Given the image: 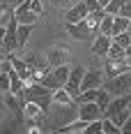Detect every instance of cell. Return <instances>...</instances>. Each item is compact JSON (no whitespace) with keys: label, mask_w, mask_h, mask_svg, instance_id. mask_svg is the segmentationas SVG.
Masks as SVG:
<instances>
[{"label":"cell","mask_w":131,"mask_h":134,"mask_svg":"<svg viewBox=\"0 0 131 134\" xmlns=\"http://www.w3.org/2000/svg\"><path fill=\"white\" fill-rule=\"evenodd\" d=\"M44 16V5L41 0H23L16 9H14V19L18 23H30V26H37Z\"/></svg>","instance_id":"obj_1"},{"label":"cell","mask_w":131,"mask_h":134,"mask_svg":"<svg viewBox=\"0 0 131 134\" xmlns=\"http://www.w3.org/2000/svg\"><path fill=\"white\" fill-rule=\"evenodd\" d=\"M129 95H131V93H129Z\"/></svg>","instance_id":"obj_36"},{"label":"cell","mask_w":131,"mask_h":134,"mask_svg":"<svg viewBox=\"0 0 131 134\" xmlns=\"http://www.w3.org/2000/svg\"><path fill=\"white\" fill-rule=\"evenodd\" d=\"M83 76H85V67L83 65H76L71 72H69V79L65 83V90L74 99H76V95H80V83H83Z\"/></svg>","instance_id":"obj_6"},{"label":"cell","mask_w":131,"mask_h":134,"mask_svg":"<svg viewBox=\"0 0 131 134\" xmlns=\"http://www.w3.org/2000/svg\"><path fill=\"white\" fill-rule=\"evenodd\" d=\"M69 72H71V67H69V65L51 67V69H46V72L39 76V83H44V86H46V88H51V90L65 88L67 79H69Z\"/></svg>","instance_id":"obj_3"},{"label":"cell","mask_w":131,"mask_h":134,"mask_svg":"<svg viewBox=\"0 0 131 134\" xmlns=\"http://www.w3.org/2000/svg\"><path fill=\"white\" fill-rule=\"evenodd\" d=\"M124 72H129V60L124 58V60H113V58H108L104 65V79H113V76H120V74H124Z\"/></svg>","instance_id":"obj_10"},{"label":"cell","mask_w":131,"mask_h":134,"mask_svg":"<svg viewBox=\"0 0 131 134\" xmlns=\"http://www.w3.org/2000/svg\"><path fill=\"white\" fill-rule=\"evenodd\" d=\"M99 32H101V35H113V16H110V14H106L104 19H101Z\"/></svg>","instance_id":"obj_21"},{"label":"cell","mask_w":131,"mask_h":134,"mask_svg":"<svg viewBox=\"0 0 131 134\" xmlns=\"http://www.w3.org/2000/svg\"><path fill=\"white\" fill-rule=\"evenodd\" d=\"M78 107V118L83 120H97V118H104V109L99 107L97 102H83V104H76Z\"/></svg>","instance_id":"obj_8"},{"label":"cell","mask_w":131,"mask_h":134,"mask_svg":"<svg viewBox=\"0 0 131 134\" xmlns=\"http://www.w3.org/2000/svg\"><path fill=\"white\" fill-rule=\"evenodd\" d=\"M41 113H44V111H41V107L37 104V102H26V107H23V116H26V118L39 122L41 120Z\"/></svg>","instance_id":"obj_15"},{"label":"cell","mask_w":131,"mask_h":134,"mask_svg":"<svg viewBox=\"0 0 131 134\" xmlns=\"http://www.w3.org/2000/svg\"><path fill=\"white\" fill-rule=\"evenodd\" d=\"M124 53H127V60H131V44L127 46V49H124Z\"/></svg>","instance_id":"obj_31"},{"label":"cell","mask_w":131,"mask_h":134,"mask_svg":"<svg viewBox=\"0 0 131 134\" xmlns=\"http://www.w3.org/2000/svg\"><path fill=\"white\" fill-rule=\"evenodd\" d=\"M32 28L35 26H30V23H18V49H23L28 44V37H30Z\"/></svg>","instance_id":"obj_18"},{"label":"cell","mask_w":131,"mask_h":134,"mask_svg":"<svg viewBox=\"0 0 131 134\" xmlns=\"http://www.w3.org/2000/svg\"><path fill=\"white\" fill-rule=\"evenodd\" d=\"M85 134H101V118H97V120H90V122H88Z\"/></svg>","instance_id":"obj_25"},{"label":"cell","mask_w":131,"mask_h":134,"mask_svg":"<svg viewBox=\"0 0 131 134\" xmlns=\"http://www.w3.org/2000/svg\"><path fill=\"white\" fill-rule=\"evenodd\" d=\"M51 2H53V7H62V9H69V7H71L76 0H51Z\"/></svg>","instance_id":"obj_26"},{"label":"cell","mask_w":131,"mask_h":134,"mask_svg":"<svg viewBox=\"0 0 131 134\" xmlns=\"http://www.w3.org/2000/svg\"><path fill=\"white\" fill-rule=\"evenodd\" d=\"M110 42H113L110 35H101V32H99V35L92 40V53H94V55H108Z\"/></svg>","instance_id":"obj_13"},{"label":"cell","mask_w":131,"mask_h":134,"mask_svg":"<svg viewBox=\"0 0 131 134\" xmlns=\"http://www.w3.org/2000/svg\"><path fill=\"white\" fill-rule=\"evenodd\" d=\"M106 58H113V60H124L127 53H124V46H120L117 42H110V49H108V55Z\"/></svg>","instance_id":"obj_19"},{"label":"cell","mask_w":131,"mask_h":134,"mask_svg":"<svg viewBox=\"0 0 131 134\" xmlns=\"http://www.w3.org/2000/svg\"><path fill=\"white\" fill-rule=\"evenodd\" d=\"M127 28H129V19H127V16H122V14L113 16V35L127 32ZM113 35H110V37H113Z\"/></svg>","instance_id":"obj_17"},{"label":"cell","mask_w":131,"mask_h":134,"mask_svg":"<svg viewBox=\"0 0 131 134\" xmlns=\"http://www.w3.org/2000/svg\"><path fill=\"white\" fill-rule=\"evenodd\" d=\"M97 2H99V7H101V9H104L106 5H108V2H110V0H97Z\"/></svg>","instance_id":"obj_32"},{"label":"cell","mask_w":131,"mask_h":134,"mask_svg":"<svg viewBox=\"0 0 131 134\" xmlns=\"http://www.w3.org/2000/svg\"><path fill=\"white\" fill-rule=\"evenodd\" d=\"M23 102H37L41 111L46 113L48 107L53 104V90L46 88L44 83H28L26 90H23Z\"/></svg>","instance_id":"obj_2"},{"label":"cell","mask_w":131,"mask_h":134,"mask_svg":"<svg viewBox=\"0 0 131 134\" xmlns=\"http://www.w3.org/2000/svg\"><path fill=\"white\" fill-rule=\"evenodd\" d=\"M120 14H122V16H127V19H131V0H124V5H122Z\"/></svg>","instance_id":"obj_27"},{"label":"cell","mask_w":131,"mask_h":134,"mask_svg":"<svg viewBox=\"0 0 131 134\" xmlns=\"http://www.w3.org/2000/svg\"><path fill=\"white\" fill-rule=\"evenodd\" d=\"M122 134H131V116L124 120V125H122Z\"/></svg>","instance_id":"obj_30"},{"label":"cell","mask_w":131,"mask_h":134,"mask_svg":"<svg viewBox=\"0 0 131 134\" xmlns=\"http://www.w3.org/2000/svg\"><path fill=\"white\" fill-rule=\"evenodd\" d=\"M113 42H117L120 46H129L131 44V32H120V35H113Z\"/></svg>","instance_id":"obj_24"},{"label":"cell","mask_w":131,"mask_h":134,"mask_svg":"<svg viewBox=\"0 0 131 134\" xmlns=\"http://www.w3.org/2000/svg\"><path fill=\"white\" fill-rule=\"evenodd\" d=\"M46 63L51 67L67 65V63H69V49H67V46H51V49L46 51Z\"/></svg>","instance_id":"obj_9"},{"label":"cell","mask_w":131,"mask_h":134,"mask_svg":"<svg viewBox=\"0 0 131 134\" xmlns=\"http://www.w3.org/2000/svg\"><path fill=\"white\" fill-rule=\"evenodd\" d=\"M106 88L110 97H122V95H129L131 93V72H124L120 76H113V79H106Z\"/></svg>","instance_id":"obj_4"},{"label":"cell","mask_w":131,"mask_h":134,"mask_svg":"<svg viewBox=\"0 0 131 134\" xmlns=\"http://www.w3.org/2000/svg\"><path fill=\"white\" fill-rule=\"evenodd\" d=\"M101 86H104V72L85 69V76H83V83H80V93L90 90V88H101Z\"/></svg>","instance_id":"obj_11"},{"label":"cell","mask_w":131,"mask_h":134,"mask_svg":"<svg viewBox=\"0 0 131 134\" xmlns=\"http://www.w3.org/2000/svg\"><path fill=\"white\" fill-rule=\"evenodd\" d=\"M67 32H69L74 40H90V37H94L97 28L92 26L90 21H88V16H85L78 23H67Z\"/></svg>","instance_id":"obj_5"},{"label":"cell","mask_w":131,"mask_h":134,"mask_svg":"<svg viewBox=\"0 0 131 134\" xmlns=\"http://www.w3.org/2000/svg\"><path fill=\"white\" fill-rule=\"evenodd\" d=\"M122 5H124V0H110V2L104 7V12H106V14H110V16H117L120 9H122Z\"/></svg>","instance_id":"obj_22"},{"label":"cell","mask_w":131,"mask_h":134,"mask_svg":"<svg viewBox=\"0 0 131 134\" xmlns=\"http://www.w3.org/2000/svg\"><path fill=\"white\" fill-rule=\"evenodd\" d=\"M85 127H88V120H83V118H78V120L69 122V125H65V127H60V132L62 134H74V132H85Z\"/></svg>","instance_id":"obj_16"},{"label":"cell","mask_w":131,"mask_h":134,"mask_svg":"<svg viewBox=\"0 0 131 134\" xmlns=\"http://www.w3.org/2000/svg\"><path fill=\"white\" fill-rule=\"evenodd\" d=\"M2 46H5L7 53H14V51L18 49V21H16L14 16L7 21V32H5V42H2Z\"/></svg>","instance_id":"obj_7"},{"label":"cell","mask_w":131,"mask_h":134,"mask_svg":"<svg viewBox=\"0 0 131 134\" xmlns=\"http://www.w3.org/2000/svg\"><path fill=\"white\" fill-rule=\"evenodd\" d=\"M14 16V9L7 7L5 2H0V26H7V21Z\"/></svg>","instance_id":"obj_23"},{"label":"cell","mask_w":131,"mask_h":134,"mask_svg":"<svg viewBox=\"0 0 131 134\" xmlns=\"http://www.w3.org/2000/svg\"><path fill=\"white\" fill-rule=\"evenodd\" d=\"M0 2H5L7 7H12V9H16V7H18V5H21L23 0H0Z\"/></svg>","instance_id":"obj_29"},{"label":"cell","mask_w":131,"mask_h":134,"mask_svg":"<svg viewBox=\"0 0 131 134\" xmlns=\"http://www.w3.org/2000/svg\"><path fill=\"white\" fill-rule=\"evenodd\" d=\"M127 32H131V19H129V28H127Z\"/></svg>","instance_id":"obj_33"},{"label":"cell","mask_w":131,"mask_h":134,"mask_svg":"<svg viewBox=\"0 0 131 134\" xmlns=\"http://www.w3.org/2000/svg\"><path fill=\"white\" fill-rule=\"evenodd\" d=\"M129 113H131V95H129Z\"/></svg>","instance_id":"obj_34"},{"label":"cell","mask_w":131,"mask_h":134,"mask_svg":"<svg viewBox=\"0 0 131 134\" xmlns=\"http://www.w3.org/2000/svg\"><path fill=\"white\" fill-rule=\"evenodd\" d=\"M53 104L55 107H71L74 104V97L67 93L65 88H58V90H53Z\"/></svg>","instance_id":"obj_14"},{"label":"cell","mask_w":131,"mask_h":134,"mask_svg":"<svg viewBox=\"0 0 131 134\" xmlns=\"http://www.w3.org/2000/svg\"><path fill=\"white\" fill-rule=\"evenodd\" d=\"M101 132L104 134H122V127H117L115 122L110 120V118H101Z\"/></svg>","instance_id":"obj_20"},{"label":"cell","mask_w":131,"mask_h":134,"mask_svg":"<svg viewBox=\"0 0 131 134\" xmlns=\"http://www.w3.org/2000/svg\"><path fill=\"white\" fill-rule=\"evenodd\" d=\"M129 72H131V60H129Z\"/></svg>","instance_id":"obj_35"},{"label":"cell","mask_w":131,"mask_h":134,"mask_svg":"<svg viewBox=\"0 0 131 134\" xmlns=\"http://www.w3.org/2000/svg\"><path fill=\"white\" fill-rule=\"evenodd\" d=\"M85 5H88V9H90V12H97V9H101L97 0H85Z\"/></svg>","instance_id":"obj_28"},{"label":"cell","mask_w":131,"mask_h":134,"mask_svg":"<svg viewBox=\"0 0 131 134\" xmlns=\"http://www.w3.org/2000/svg\"><path fill=\"white\" fill-rule=\"evenodd\" d=\"M88 14H90V9H88L85 0H78V2H74V5L67 9V23H78V21H83Z\"/></svg>","instance_id":"obj_12"}]
</instances>
